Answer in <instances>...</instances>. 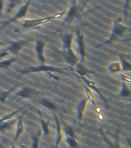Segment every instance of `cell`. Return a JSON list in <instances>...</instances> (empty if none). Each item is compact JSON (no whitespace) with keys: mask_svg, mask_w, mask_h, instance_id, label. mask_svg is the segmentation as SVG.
<instances>
[{"mask_svg":"<svg viewBox=\"0 0 131 148\" xmlns=\"http://www.w3.org/2000/svg\"><path fill=\"white\" fill-rule=\"evenodd\" d=\"M121 21L122 19L120 18H115L113 20V23L112 32H111L110 37L106 41L103 42L101 43H99L96 46L97 48H99V47L104 46V45L114 43L116 42L126 41L124 39V37L126 35V32L129 31L130 28L128 26H126V25H123L121 23Z\"/></svg>","mask_w":131,"mask_h":148,"instance_id":"obj_1","label":"cell"},{"mask_svg":"<svg viewBox=\"0 0 131 148\" xmlns=\"http://www.w3.org/2000/svg\"><path fill=\"white\" fill-rule=\"evenodd\" d=\"M17 72L20 74L18 79L25 76V75H27V74L32 73H39V72H47V73L52 72V73H57L61 74H68L66 72V69L45 64H40L38 65V66H34L25 67L22 69H18V70H17Z\"/></svg>","mask_w":131,"mask_h":148,"instance_id":"obj_2","label":"cell"},{"mask_svg":"<svg viewBox=\"0 0 131 148\" xmlns=\"http://www.w3.org/2000/svg\"><path fill=\"white\" fill-rule=\"evenodd\" d=\"M66 12H61L59 13L55 14L53 16H47V17H44V18H34V19H25L22 22V25L23 28L25 29H29V28H35L40 25L45 24V23H48L49 21L55 19V18H61Z\"/></svg>","mask_w":131,"mask_h":148,"instance_id":"obj_3","label":"cell"},{"mask_svg":"<svg viewBox=\"0 0 131 148\" xmlns=\"http://www.w3.org/2000/svg\"><path fill=\"white\" fill-rule=\"evenodd\" d=\"M30 41H31L30 39H22L19 40H16V41L9 42L10 46L6 49L5 51H7L9 54L17 56Z\"/></svg>","mask_w":131,"mask_h":148,"instance_id":"obj_4","label":"cell"},{"mask_svg":"<svg viewBox=\"0 0 131 148\" xmlns=\"http://www.w3.org/2000/svg\"><path fill=\"white\" fill-rule=\"evenodd\" d=\"M74 75L76 76V78L78 79H80V80L82 81L83 83H84L85 85L87 86V87L90 88V89L92 91H94V92H96L97 94L98 95L99 97H101V99H102V101H103L104 103L107 104V105H108L107 100L106 99V98L104 97V96L102 94V92H101V90H100V89L98 88V86L96 85V83H94V81L90 80V79H88L87 78H86L85 76H78V74H76V73H74Z\"/></svg>","mask_w":131,"mask_h":148,"instance_id":"obj_5","label":"cell"},{"mask_svg":"<svg viewBox=\"0 0 131 148\" xmlns=\"http://www.w3.org/2000/svg\"><path fill=\"white\" fill-rule=\"evenodd\" d=\"M31 1H32V0H28V2H26V3H25V4L24 5L18 12H17V13L16 14V16H14L12 18H9L8 20L4 21V22L2 23V26H3V27L7 26V25H10L11 23H15L16 21L18 20V19H20V18H24V17H25V16H27L28 10V8H29L30 4H31Z\"/></svg>","mask_w":131,"mask_h":148,"instance_id":"obj_6","label":"cell"},{"mask_svg":"<svg viewBox=\"0 0 131 148\" xmlns=\"http://www.w3.org/2000/svg\"><path fill=\"white\" fill-rule=\"evenodd\" d=\"M78 16V5H77V3H76V0H73L72 2V4H71L70 9H68V11L67 12L66 16L64 18V20L62 23L61 26V29L63 28L64 25H69L71 24L73 20L75 18H77Z\"/></svg>","mask_w":131,"mask_h":148,"instance_id":"obj_7","label":"cell"},{"mask_svg":"<svg viewBox=\"0 0 131 148\" xmlns=\"http://www.w3.org/2000/svg\"><path fill=\"white\" fill-rule=\"evenodd\" d=\"M38 94V90L31 86H25L15 93L16 96L23 99H33Z\"/></svg>","mask_w":131,"mask_h":148,"instance_id":"obj_8","label":"cell"},{"mask_svg":"<svg viewBox=\"0 0 131 148\" xmlns=\"http://www.w3.org/2000/svg\"><path fill=\"white\" fill-rule=\"evenodd\" d=\"M46 42L41 39H37L36 42H35V46H34V51L36 53L37 60L41 64H45L46 60L45 56V47Z\"/></svg>","mask_w":131,"mask_h":148,"instance_id":"obj_9","label":"cell"},{"mask_svg":"<svg viewBox=\"0 0 131 148\" xmlns=\"http://www.w3.org/2000/svg\"><path fill=\"white\" fill-rule=\"evenodd\" d=\"M76 36H77V42H78L79 54H80V62L84 63L85 60V56H86L84 38V34L80 32V30L79 29L76 32Z\"/></svg>","mask_w":131,"mask_h":148,"instance_id":"obj_10","label":"cell"},{"mask_svg":"<svg viewBox=\"0 0 131 148\" xmlns=\"http://www.w3.org/2000/svg\"><path fill=\"white\" fill-rule=\"evenodd\" d=\"M62 52H63L62 56H63V58L67 64H68L71 67L75 66V65L79 62V59L76 56L75 53L74 52L72 48L71 47V48L67 49Z\"/></svg>","mask_w":131,"mask_h":148,"instance_id":"obj_11","label":"cell"},{"mask_svg":"<svg viewBox=\"0 0 131 148\" xmlns=\"http://www.w3.org/2000/svg\"><path fill=\"white\" fill-rule=\"evenodd\" d=\"M54 118H55V123H56V140H55V148H57L59 146L61 141L63 140V136H62V127L61 123L60 121L59 118L55 113H54Z\"/></svg>","mask_w":131,"mask_h":148,"instance_id":"obj_12","label":"cell"},{"mask_svg":"<svg viewBox=\"0 0 131 148\" xmlns=\"http://www.w3.org/2000/svg\"><path fill=\"white\" fill-rule=\"evenodd\" d=\"M100 132H101V134L102 137H103V140L105 141V143L107 144L108 148H121L120 145V139H119V136H118V134H116V136H115V140L113 142L110 140V139L107 137V136L104 134V132H103V129L102 128H100Z\"/></svg>","mask_w":131,"mask_h":148,"instance_id":"obj_13","label":"cell"},{"mask_svg":"<svg viewBox=\"0 0 131 148\" xmlns=\"http://www.w3.org/2000/svg\"><path fill=\"white\" fill-rule=\"evenodd\" d=\"M87 101H88L87 98H84V99H81L80 103H78V106H77V119H78L79 124H80L81 121H82V118L84 116L85 108L87 106Z\"/></svg>","mask_w":131,"mask_h":148,"instance_id":"obj_14","label":"cell"},{"mask_svg":"<svg viewBox=\"0 0 131 148\" xmlns=\"http://www.w3.org/2000/svg\"><path fill=\"white\" fill-rule=\"evenodd\" d=\"M74 68V71L77 73L78 76H85L88 75V74L94 73V71L88 69L87 66H85L84 63H82V62H78Z\"/></svg>","mask_w":131,"mask_h":148,"instance_id":"obj_15","label":"cell"},{"mask_svg":"<svg viewBox=\"0 0 131 148\" xmlns=\"http://www.w3.org/2000/svg\"><path fill=\"white\" fill-rule=\"evenodd\" d=\"M26 111L27 110L23 111V113L17 119V127H16V135H15V138H14V141L15 142H16L19 139L20 136L23 133V130H24V127H23V117H24V115L26 113Z\"/></svg>","mask_w":131,"mask_h":148,"instance_id":"obj_16","label":"cell"},{"mask_svg":"<svg viewBox=\"0 0 131 148\" xmlns=\"http://www.w3.org/2000/svg\"><path fill=\"white\" fill-rule=\"evenodd\" d=\"M61 39L62 41V51L67 49L71 48L72 46V42L74 39L73 33H68V34L61 35Z\"/></svg>","mask_w":131,"mask_h":148,"instance_id":"obj_17","label":"cell"},{"mask_svg":"<svg viewBox=\"0 0 131 148\" xmlns=\"http://www.w3.org/2000/svg\"><path fill=\"white\" fill-rule=\"evenodd\" d=\"M34 102L36 103H38L39 104H41V106H45L48 110H51L52 111H56L57 110V107L56 106V104L55 103H53L51 100H50L48 98H39V99H37L34 100Z\"/></svg>","mask_w":131,"mask_h":148,"instance_id":"obj_18","label":"cell"},{"mask_svg":"<svg viewBox=\"0 0 131 148\" xmlns=\"http://www.w3.org/2000/svg\"><path fill=\"white\" fill-rule=\"evenodd\" d=\"M117 97H124V98H128V97H131V90L129 88L128 85H127V83L125 80V77L123 75H122L121 90L120 91V93Z\"/></svg>","mask_w":131,"mask_h":148,"instance_id":"obj_19","label":"cell"},{"mask_svg":"<svg viewBox=\"0 0 131 148\" xmlns=\"http://www.w3.org/2000/svg\"><path fill=\"white\" fill-rule=\"evenodd\" d=\"M120 58V63L121 65L122 71L125 72H130L131 71V64L130 62H129L127 60L126 55L121 54V53H118L117 54Z\"/></svg>","mask_w":131,"mask_h":148,"instance_id":"obj_20","label":"cell"},{"mask_svg":"<svg viewBox=\"0 0 131 148\" xmlns=\"http://www.w3.org/2000/svg\"><path fill=\"white\" fill-rule=\"evenodd\" d=\"M61 123L62 130L64 131L65 136H70V137L76 138V134L75 132H74V130L71 126L67 124L66 122L64 120H61Z\"/></svg>","mask_w":131,"mask_h":148,"instance_id":"obj_21","label":"cell"},{"mask_svg":"<svg viewBox=\"0 0 131 148\" xmlns=\"http://www.w3.org/2000/svg\"><path fill=\"white\" fill-rule=\"evenodd\" d=\"M16 122H17V119H14V120H8V121H5V122L0 123V132L5 133V131L12 130Z\"/></svg>","mask_w":131,"mask_h":148,"instance_id":"obj_22","label":"cell"},{"mask_svg":"<svg viewBox=\"0 0 131 148\" xmlns=\"http://www.w3.org/2000/svg\"><path fill=\"white\" fill-rule=\"evenodd\" d=\"M38 115L40 117V120H41V130H42V133L45 134V135H49L50 134V130H49V122L48 121H45L44 120L43 116H42V114H41V110H38L37 112Z\"/></svg>","mask_w":131,"mask_h":148,"instance_id":"obj_23","label":"cell"},{"mask_svg":"<svg viewBox=\"0 0 131 148\" xmlns=\"http://www.w3.org/2000/svg\"><path fill=\"white\" fill-rule=\"evenodd\" d=\"M42 130L39 129L36 132V134L31 135V140H32V148H39V142L41 139Z\"/></svg>","mask_w":131,"mask_h":148,"instance_id":"obj_24","label":"cell"},{"mask_svg":"<svg viewBox=\"0 0 131 148\" xmlns=\"http://www.w3.org/2000/svg\"><path fill=\"white\" fill-rule=\"evenodd\" d=\"M18 83H17L15 86H13L12 87L10 88L8 90H0V102L1 103H5L7 98L9 97V96L11 94V92H13L14 90H16L17 86H18Z\"/></svg>","mask_w":131,"mask_h":148,"instance_id":"obj_25","label":"cell"},{"mask_svg":"<svg viewBox=\"0 0 131 148\" xmlns=\"http://www.w3.org/2000/svg\"><path fill=\"white\" fill-rule=\"evenodd\" d=\"M79 80V82L80 83V84L83 86V87H84V89L85 90V92H86V94H87V98L88 100H90V103H91L94 106H96V102H95V99H94V94H93V92H92V90L90 89V88H88L87 86L85 85L84 83H83L82 81L80 80V79H78Z\"/></svg>","mask_w":131,"mask_h":148,"instance_id":"obj_26","label":"cell"},{"mask_svg":"<svg viewBox=\"0 0 131 148\" xmlns=\"http://www.w3.org/2000/svg\"><path fill=\"white\" fill-rule=\"evenodd\" d=\"M22 0H8V4L6 5V13H11L15 8L22 3Z\"/></svg>","mask_w":131,"mask_h":148,"instance_id":"obj_27","label":"cell"},{"mask_svg":"<svg viewBox=\"0 0 131 148\" xmlns=\"http://www.w3.org/2000/svg\"><path fill=\"white\" fill-rule=\"evenodd\" d=\"M107 69L109 70L110 73H120L122 71L121 65L120 62H115L110 63L107 66Z\"/></svg>","mask_w":131,"mask_h":148,"instance_id":"obj_28","label":"cell"},{"mask_svg":"<svg viewBox=\"0 0 131 148\" xmlns=\"http://www.w3.org/2000/svg\"><path fill=\"white\" fill-rule=\"evenodd\" d=\"M16 60H17V58L12 57L11 59H9V60L0 61V69H9L11 65H12V63L16 62Z\"/></svg>","mask_w":131,"mask_h":148,"instance_id":"obj_29","label":"cell"},{"mask_svg":"<svg viewBox=\"0 0 131 148\" xmlns=\"http://www.w3.org/2000/svg\"><path fill=\"white\" fill-rule=\"evenodd\" d=\"M65 142L70 148H80L76 138L70 137V136H65Z\"/></svg>","mask_w":131,"mask_h":148,"instance_id":"obj_30","label":"cell"},{"mask_svg":"<svg viewBox=\"0 0 131 148\" xmlns=\"http://www.w3.org/2000/svg\"><path fill=\"white\" fill-rule=\"evenodd\" d=\"M130 9V0H125V3H124V14L125 17L128 16Z\"/></svg>","mask_w":131,"mask_h":148,"instance_id":"obj_31","label":"cell"},{"mask_svg":"<svg viewBox=\"0 0 131 148\" xmlns=\"http://www.w3.org/2000/svg\"><path fill=\"white\" fill-rule=\"evenodd\" d=\"M9 53L7 52V51H3L2 53H0V60H2V58H4L6 56H9Z\"/></svg>","mask_w":131,"mask_h":148,"instance_id":"obj_32","label":"cell"},{"mask_svg":"<svg viewBox=\"0 0 131 148\" xmlns=\"http://www.w3.org/2000/svg\"><path fill=\"white\" fill-rule=\"evenodd\" d=\"M4 7V0H0V12H2Z\"/></svg>","mask_w":131,"mask_h":148,"instance_id":"obj_33","label":"cell"},{"mask_svg":"<svg viewBox=\"0 0 131 148\" xmlns=\"http://www.w3.org/2000/svg\"><path fill=\"white\" fill-rule=\"evenodd\" d=\"M7 43H9V42L4 41V40H2V39L0 38V46H5V45H6Z\"/></svg>","mask_w":131,"mask_h":148,"instance_id":"obj_34","label":"cell"},{"mask_svg":"<svg viewBox=\"0 0 131 148\" xmlns=\"http://www.w3.org/2000/svg\"><path fill=\"white\" fill-rule=\"evenodd\" d=\"M11 148H18V147H15V146H14V145H12L11 147Z\"/></svg>","mask_w":131,"mask_h":148,"instance_id":"obj_35","label":"cell"},{"mask_svg":"<svg viewBox=\"0 0 131 148\" xmlns=\"http://www.w3.org/2000/svg\"><path fill=\"white\" fill-rule=\"evenodd\" d=\"M78 1H80V0H78Z\"/></svg>","mask_w":131,"mask_h":148,"instance_id":"obj_36","label":"cell"}]
</instances>
